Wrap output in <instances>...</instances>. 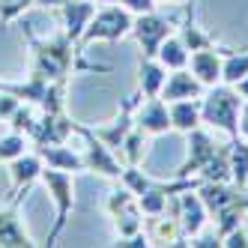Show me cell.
I'll use <instances>...</instances> for the list:
<instances>
[{
  "label": "cell",
  "instance_id": "cell-1",
  "mask_svg": "<svg viewBox=\"0 0 248 248\" xmlns=\"http://www.w3.org/2000/svg\"><path fill=\"white\" fill-rule=\"evenodd\" d=\"M33 42V69L30 75L45 81H69L75 72H108V66L90 63L84 51H75V42L60 33L57 39H30Z\"/></svg>",
  "mask_w": 248,
  "mask_h": 248
},
{
  "label": "cell",
  "instance_id": "cell-2",
  "mask_svg": "<svg viewBox=\"0 0 248 248\" xmlns=\"http://www.w3.org/2000/svg\"><path fill=\"white\" fill-rule=\"evenodd\" d=\"M239 108L242 99L233 84H212L201 96V120L212 129H221L227 138H239Z\"/></svg>",
  "mask_w": 248,
  "mask_h": 248
},
{
  "label": "cell",
  "instance_id": "cell-3",
  "mask_svg": "<svg viewBox=\"0 0 248 248\" xmlns=\"http://www.w3.org/2000/svg\"><path fill=\"white\" fill-rule=\"evenodd\" d=\"M135 24V15L120 6V3H105L93 12L90 24H87L84 36L78 39V45H90V42H120L123 36L132 33Z\"/></svg>",
  "mask_w": 248,
  "mask_h": 248
},
{
  "label": "cell",
  "instance_id": "cell-4",
  "mask_svg": "<svg viewBox=\"0 0 248 248\" xmlns=\"http://www.w3.org/2000/svg\"><path fill=\"white\" fill-rule=\"evenodd\" d=\"M39 180L48 188L51 201L57 203V221H54V227H51V233H48V239L42 245H57V236L66 230L69 216L75 212V180H72L69 170H57V168H42Z\"/></svg>",
  "mask_w": 248,
  "mask_h": 248
},
{
  "label": "cell",
  "instance_id": "cell-5",
  "mask_svg": "<svg viewBox=\"0 0 248 248\" xmlns=\"http://www.w3.org/2000/svg\"><path fill=\"white\" fill-rule=\"evenodd\" d=\"M75 132L84 135V140H87V147H84V165H87V170H96L102 176L120 180L123 168H126V165L120 162V155L108 144H102V140L93 135V129H87V126H81V123H75Z\"/></svg>",
  "mask_w": 248,
  "mask_h": 248
},
{
  "label": "cell",
  "instance_id": "cell-6",
  "mask_svg": "<svg viewBox=\"0 0 248 248\" xmlns=\"http://www.w3.org/2000/svg\"><path fill=\"white\" fill-rule=\"evenodd\" d=\"M108 212L114 218L117 227V236H132L138 230H144V212L138 206V194L132 188H117L111 198H108Z\"/></svg>",
  "mask_w": 248,
  "mask_h": 248
},
{
  "label": "cell",
  "instance_id": "cell-7",
  "mask_svg": "<svg viewBox=\"0 0 248 248\" xmlns=\"http://www.w3.org/2000/svg\"><path fill=\"white\" fill-rule=\"evenodd\" d=\"M170 33H173V27L162 18V15H155V9H153V12L135 15L132 36L138 39L140 48H144V57H155V54H158V45H162Z\"/></svg>",
  "mask_w": 248,
  "mask_h": 248
},
{
  "label": "cell",
  "instance_id": "cell-8",
  "mask_svg": "<svg viewBox=\"0 0 248 248\" xmlns=\"http://www.w3.org/2000/svg\"><path fill=\"white\" fill-rule=\"evenodd\" d=\"M173 209H176V218H180V227L186 239H191L198 230L206 227V218H209V209L203 206L198 188H186L173 198Z\"/></svg>",
  "mask_w": 248,
  "mask_h": 248
},
{
  "label": "cell",
  "instance_id": "cell-9",
  "mask_svg": "<svg viewBox=\"0 0 248 248\" xmlns=\"http://www.w3.org/2000/svg\"><path fill=\"white\" fill-rule=\"evenodd\" d=\"M72 132H75V120L66 117V111H54V114L42 111V117H36L27 138L33 144H66V138Z\"/></svg>",
  "mask_w": 248,
  "mask_h": 248
},
{
  "label": "cell",
  "instance_id": "cell-10",
  "mask_svg": "<svg viewBox=\"0 0 248 248\" xmlns=\"http://www.w3.org/2000/svg\"><path fill=\"white\" fill-rule=\"evenodd\" d=\"M42 158L36 155V150L33 153H21V155H15L12 162H9V176H12V191H9V203L18 206L21 201V191H27L33 183L39 180V173H42Z\"/></svg>",
  "mask_w": 248,
  "mask_h": 248
},
{
  "label": "cell",
  "instance_id": "cell-11",
  "mask_svg": "<svg viewBox=\"0 0 248 248\" xmlns=\"http://www.w3.org/2000/svg\"><path fill=\"white\" fill-rule=\"evenodd\" d=\"M227 48H201L188 54V72L198 78L203 87L221 84V57Z\"/></svg>",
  "mask_w": 248,
  "mask_h": 248
},
{
  "label": "cell",
  "instance_id": "cell-12",
  "mask_svg": "<svg viewBox=\"0 0 248 248\" xmlns=\"http://www.w3.org/2000/svg\"><path fill=\"white\" fill-rule=\"evenodd\" d=\"M135 126L144 129V135H165L170 132V111L162 96H150L135 114Z\"/></svg>",
  "mask_w": 248,
  "mask_h": 248
},
{
  "label": "cell",
  "instance_id": "cell-13",
  "mask_svg": "<svg viewBox=\"0 0 248 248\" xmlns=\"http://www.w3.org/2000/svg\"><path fill=\"white\" fill-rule=\"evenodd\" d=\"M216 150H218L216 140L209 138V132H203V126L191 129V132H188V158H186L180 168H176V176H194Z\"/></svg>",
  "mask_w": 248,
  "mask_h": 248
},
{
  "label": "cell",
  "instance_id": "cell-14",
  "mask_svg": "<svg viewBox=\"0 0 248 248\" xmlns=\"http://www.w3.org/2000/svg\"><path fill=\"white\" fill-rule=\"evenodd\" d=\"M33 150H36V155L42 158L45 168H57V170H69V173L87 170L84 153H75L66 144H33Z\"/></svg>",
  "mask_w": 248,
  "mask_h": 248
},
{
  "label": "cell",
  "instance_id": "cell-15",
  "mask_svg": "<svg viewBox=\"0 0 248 248\" xmlns=\"http://www.w3.org/2000/svg\"><path fill=\"white\" fill-rule=\"evenodd\" d=\"M206 87L194 78L188 72V66L186 69H173V72L165 78V87H162V99L165 102H180V99H198L203 96Z\"/></svg>",
  "mask_w": 248,
  "mask_h": 248
},
{
  "label": "cell",
  "instance_id": "cell-16",
  "mask_svg": "<svg viewBox=\"0 0 248 248\" xmlns=\"http://www.w3.org/2000/svg\"><path fill=\"white\" fill-rule=\"evenodd\" d=\"M30 245H36V242L30 239L24 224L18 221L15 203L0 206V248H30Z\"/></svg>",
  "mask_w": 248,
  "mask_h": 248
},
{
  "label": "cell",
  "instance_id": "cell-17",
  "mask_svg": "<svg viewBox=\"0 0 248 248\" xmlns=\"http://www.w3.org/2000/svg\"><path fill=\"white\" fill-rule=\"evenodd\" d=\"M60 12H63V24H66L63 33L78 45V39L84 36V30H87V24H90L93 12H96V3L93 0H72V3H63Z\"/></svg>",
  "mask_w": 248,
  "mask_h": 248
},
{
  "label": "cell",
  "instance_id": "cell-18",
  "mask_svg": "<svg viewBox=\"0 0 248 248\" xmlns=\"http://www.w3.org/2000/svg\"><path fill=\"white\" fill-rule=\"evenodd\" d=\"M168 111H170V129L188 135L191 129L203 126L201 120V96L198 99H180V102H168Z\"/></svg>",
  "mask_w": 248,
  "mask_h": 248
},
{
  "label": "cell",
  "instance_id": "cell-19",
  "mask_svg": "<svg viewBox=\"0 0 248 248\" xmlns=\"http://www.w3.org/2000/svg\"><path fill=\"white\" fill-rule=\"evenodd\" d=\"M227 158H230V183L245 188L248 186V140L245 138H230Z\"/></svg>",
  "mask_w": 248,
  "mask_h": 248
},
{
  "label": "cell",
  "instance_id": "cell-20",
  "mask_svg": "<svg viewBox=\"0 0 248 248\" xmlns=\"http://www.w3.org/2000/svg\"><path fill=\"white\" fill-rule=\"evenodd\" d=\"M188 54H191V51L186 48V42H183L180 36H173V33H170V36H168L162 45H158L155 60L162 63L168 72H173V69H186V66H188Z\"/></svg>",
  "mask_w": 248,
  "mask_h": 248
},
{
  "label": "cell",
  "instance_id": "cell-21",
  "mask_svg": "<svg viewBox=\"0 0 248 248\" xmlns=\"http://www.w3.org/2000/svg\"><path fill=\"white\" fill-rule=\"evenodd\" d=\"M165 78H168V69L155 57H144V63H140V93H144L147 99L150 96H162Z\"/></svg>",
  "mask_w": 248,
  "mask_h": 248
},
{
  "label": "cell",
  "instance_id": "cell-22",
  "mask_svg": "<svg viewBox=\"0 0 248 248\" xmlns=\"http://www.w3.org/2000/svg\"><path fill=\"white\" fill-rule=\"evenodd\" d=\"M198 176H201L203 183H227V180H230V158H227V147L212 153L206 162H203V168L198 170Z\"/></svg>",
  "mask_w": 248,
  "mask_h": 248
},
{
  "label": "cell",
  "instance_id": "cell-23",
  "mask_svg": "<svg viewBox=\"0 0 248 248\" xmlns=\"http://www.w3.org/2000/svg\"><path fill=\"white\" fill-rule=\"evenodd\" d=\"M248 75V51H224L221 57V81L224 84H236L239 78Z\"/></svg>",
  "mask_w": 248,
  "mask_h": 248
},
{
  "label": "cell",
  "instance_id": "cell-24",
  "mask_svg": "<svg viewBox=\"0 0 248 248\" xmlns=\"http://www.w3.org/2000/svg\"><path fill=\"white\" fill-rule=\"evenodd\" d=\"M180 39L186 42V48L188 51H201V48H216V39L209 36V33H203L198 24H194V9H191V15L186 18V24L180 27Z\"/></svg>",
  "mask_w": 248,
  "mask_h": 248
},
{
  "label": "cell",
  "instance_id": "cell-25",
  "mask_svg": "<svg viewBox=\"0 0 248 248\" xmlns=\"http://www.w3.org/2000/svg\"><path fill=\"white\" fill-rule=\"evenodd\" d=\"M123 165H140V158H144V129L132 126V132L126 135V140L120 144V153Z\"/></svg>",
  "mask_w": 248,
  "mask_h": 248
},
{
  "label": "cell",
  "instance_id": "cell-26",
  "mask_svg": "<svg viewBox=\"0 0 248 248\" xmlns=\"http://www.w3.org/2000/svg\"><path fill=\"white\" fill-rule=\"evenodd\" d=\"M27 147V135L21 132H9L6 138H0V162H12L15 155H21Z\"/></svg>",
  "mask_w": 248,
  "mask_h": 248
},
{
  "label": "cell",
  "instance_id": "cell-27",
  "mask_svg": "<svg viewBox=\"0 0 248 248\" xmlns=\"http://www.w3.org/2000/svg\"><path fill=\"white\" fill-rule=\"evenodd\" d=\"M36 0H0V24H12L18 15H24Z\"/></svg>",
  "mask_w": 248,
  "mask_h": 248
},
{
  "label": "cell",
  "instance_id": "cell-28",
  "mask_svg": "<svg viewBox=\"0 0 248 248\" xmlns=\"http://www.w3.org/2000/svg\"><path fill=\"white\" fill-rule=\"evenodd\" d=\"M221 248H248V233H245V227H233L230 233L221 236Z\"/></svg>",
  "mask_w": 248,
  "mask_h": 248
},
{
  "label": "cell",
  "instance_id": "cell-29",
  "mask_svg": "<svg viewBox=\"0 0 248 248\" xmlns=\"http://www.w3.org/2000/svg\"><path fill=\"white\" fill-rule=\"evenodd\" d=\"M114 245L117 248H147L150 236H147V230H138V233H132V236H117Z\"/></svg>",
  "mask_w": 248,
  "mask_h": 248
},
{
  "label": "cell",
  "instance_id": "cell-30",
  "mask_svg": "<svg viewBox=\"0 0 248 248\" xmlns=\"http://www.w3.org/2000/svg\"><path fill=\"white\" fill-rule=\"evenodd\" d=\"M120 6H126L132 15H140V12H153L155 9V0H117Z\"/></svg>",
  "mask_w": 248,
  "mask_h": 248
},
{
  "label": "cell",
  "instance_id": "cell-31",
  "mask_svg": "<svg viewBox=\"0 0 248 248\" xmlns=\"http://www.w3.org/2000/svg\"><path fill=\"white\" fill-rule=\"evenodd\" d=\"M239 138L248 140V99H242V108H239Z\"/></svg>",
  "mask_w": 248,
  "mask_h": 248
},
{
  "label": "cell",
  "instance_id": "cell-32",
  "mask_svg": "<svg viewBox=\"0 0 248 248\" xmlns=\"http://www.w3.org/2000/svg\"><path fill=\"white\" fill-rule=\"evenodd\" d=\"M233 87H236V93H239L242 99H248V75H245V78H239Z\"/></svg>",
  "mask_w": 248,
  "mask_h": 248
},
{
  "label": "cell",
  "instance_id": "cell-33",
  "mask_svg": "<svg viewBox=\"0 0 248 248\" xmlns=\"http://www.w3.org/2000/svg\"><path fill=\"white\" fill-rule=\"evenodd\" d=\"M36 3L48 9V6H63V3H72V0H36Z\"/></svg>",
  "mask_w": 248,
  "mask_h": 248
},
{
  "label": "cell",
  "instance_id": "cell-34",
  "mask_svg": "<svg viewBox=\"0 0 248 248\" xmlns=\"http://www.w3.org/2000/svg\"><path fill=\"white\" fill-rule=\"evenodd\" d=\"M93 3H102L105 6V3H117V0H93Z\"/></svg>",
  "mask_w": 248,
  "mask_h": 248
},
{
  "label": "cell",
  "instance_id": "cell-35",
  "mask_svg": "<svg viewBox=\"0 0 248 248\" xmlns=\"http://www.w3.org/2000/svg\"><path fill=\"white\" fill-rule=\"evenodd\" d=\"M170 3H176V0H170Z\"/></svg>",
  "mask_w": 248,
  "mask_h": 248
}]
</instances>
